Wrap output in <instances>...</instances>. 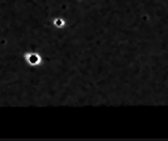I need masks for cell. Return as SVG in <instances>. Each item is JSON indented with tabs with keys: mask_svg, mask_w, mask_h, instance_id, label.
Returning <instances> with one entry per match:
<instances>
[{
	"mask_svg": "<svg viewBox=\"0 0 168 141\" xmlns=\"http://www.w3.org/2000/svg\"><path fill=\"white\" fill-rule=\"evenodd\" d=\"M24 58H25V62L30 67H35V65H39L42 63V57L37 52H25Z\"/></svg>",
	"mask_w": 168,
	"mask_h": 141,
	"instance_id": "cell-1",
	"label": "cell"
}]
</instances>
